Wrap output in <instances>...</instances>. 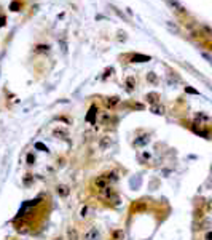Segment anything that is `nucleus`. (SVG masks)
<instances>
[{
  "mask_svg": "<svg viewBox=\"0 0 212 240\" xmlns=\"http://www.w3.org/2000/svg\"><path fill=\"white\" fill-rule=\"evenodd\" d=\"M94 186L99 189V191H102V189H105L109 186V179H107V176L102 175V176H97V178L94 179Z\"/></svg>",
  "mask_w": 212,
  "mask_h": 240,
  "instance_id": "1",
  "label": "nucleus"
},
{
  "mask_svg": "<svg viewBox=\"0 0 212 240\" xmlns=\"http://www.w3.org/2000/svg\"><path fill=\"white\" fill-rule=\"evenodd\" d=\"M99 238H101V232H99L97 227H91L86 232V240H99Z\"/></svg>",
  "mask_w": 212,
  "mask_h": 240,
  "instance_id": "2",
  "label": "nucleus"
},
{
  "mask_svg": "<svg viewBox=\"0 0 212 240\" xmlns=\"http://www.w3.org/2000/svg\"><path fill=\"white\" fill-rule=\"evenodd\" d=\"M96 114H97L96 106H91V109L86 114V122H89L91 125H96Z\"/></svg>",
  "mask_w": 212,
  "mask_h": 240,
  "instance_id": "3",
  "label": "nucleus"
},
{
  "mask_svg": "<svg viewBox=\"0 0 212 240\" xmlns=\"http://www.w3.org/2000/svg\"><path fill=\"white\" fill-rule=\"evenodd\" d=\"M110 146H112V138L110 136H102L101 139H99V147H101V150H107Z\"/></svg>",
  "mask_w": 212,
  "mask_h": 240,
  "instance_id": "4",
  "label": "nucleus"
},
{
  "mask_svg": "<svg viewBox=\"0 0 212 240\" xmlns=\"http://www.w3.org/2000/svg\"><path fill=\"white\" fill-rule=\"evenodd\" d=\"M150 143V135H144V136H139L137 139L134 141V147H142L145 144Z\"/></svg>",
  "mask_w": 212,
  "mask_h": 240,
  "instance_id": "5",
  "label": "nucleus"
},
{
  "mask_svg": "<svg viewBox=\"0 0 212 240\" xmlns=\"http://www.w3.org/2000/svg\"><path fill=\"white\" fill-rule=\"evenodd\" d=\"M131 210H133V211H144V210H147V203H145L144 200H137V202H134V203H133Z\"/></svg>",
  "mask_w": 212,
  "mask_h": 240,
  "instance_id": "6",
  "label": "nucleus"
},
{
  "mask_svg": "<svg viewBox=\"0 0 212 240\" xmlns=\"http://www.w3.org/2000/svg\"><path fill=\"white\" fill-rule=\"evenodd\" d=\"M118 103H120V98H118V96H109V98H105V101H104V104L107 106L109 109L115 107Z\"/></svg>",
  "mask_w": 212,
  "mask_h": 240,
  "instance_id": "7",
  "label": "nucleus"
},
{
  "mask_svg": "<svg viewBox=\"0 0 212 240\" xmlns=\"http://www.w3.org/2000/svg\"><path fill=\"white\" fill-rule=\"evenodd\" d=\"M115 194H116V192H115V189H113V187H110V186H107L105 189H102V191H101V195H102V197H104V199H109V200L113 197Z\"/></svg>",
  "mask_w": 212,
  "mask_h": 240,
  "instance_id": "8",
  "label": "nucleus"
},
{
  "mask_svg": "<svg viewBox=\"0 0 212 240\" xmlns=\"http://www.w3.org/2000/svg\"><path fill=\"white\" fill-rule=\"evenodd\" d=\"M67 238L69 240H78V232L75 227H67Z\"/></svg>",
  "mask_w": 212,
  "mask_h": 240,
  "instance_id": "9",
  "label": "nucleus"
},
{
  "mask_svg": "<svg viewBox=\"0 0 212 240\" xmlns=\"http://www.w3.org/2000/svg\"><path fill=\"white\" fill-rule=\"evenodd\" d=\"M53 136L61 138V139H66V138H67V131L62 130V128H54L53 130Z\"/></svg>",
  "mask_w": 212,
  "mask_h": 240,
  "instance_id": "10",
  "label": "nucleus"
},
{
  "mask_svg": "<svg viewBox=\"0 0 212 240\" xmlns=\"http://www.w3.org/2000/svg\"><path fill=\"white\" fill-rule=\"evenodd\" d=\"M58 194H59V197H67V195L70 194V189H69L67 186L59 184V186H58Z\"/></svg>",
  "mask_w": 212,
  "mask_h": 240,
  "instance_id": "11",
  "label": "nucleus"
},
{
  "mask_svg": "<svg viewBox=\"0 0 212 240\" xmlns=\"http://www.w3.org/2000/svg\"><path fill=\"white\" fill-rule=\"evenodd\" d=\"M147 101H148L152 106L156 104L158 101H160V94H158V93H148V94H147Z\"/></svg>",
  "mask_w": 212,
  "mask_h": 240,
  "instance_id": "12",
  "label": "nucleus"
},
{
  "mask_svg": "<svg viewBox=\"0 0 212 240\" xmlns=\"http://www.w3.org/2000/svg\"><path fill=\"white\" fill-rule=\"evenodd\" d=\"M150 111H152L153 114H156V115H163V114H164V107H163V106L153 104V106H150Z\"/></svg>",
  "mask_w": 212,
  "mask_h": 240,
  "instance_id": "13",
  "label": "nucleus"
},
{
  "mask_svg": "<svg viewBox=\"0 0 212 240\" xmlns=\"http://www.w3.org/2000/svg\"><path fill=\"white\" fill-rule=\"evenodd\" d=\"M147 61H150V56H144V55L133 56V62H147Z\"/></svg>",
  "mask_w": 212,
  "mask_h": 240,
  "instance_id": "14",
  "label": "nucleus"
},
{
  "mask_svg": "<svg viewBox=\"0 0 212 240\" xmlns=\"http://www.w3.org/2000/svg\"><path fill=\"white\" fill-rule=\"evenodd\" d=\"M124 85H126L128 91H133V90H134V86H136V80H134V77H128L126 82H124Z\"/></svg>",
  "mask_w": 212,
  "mask_h": 240,
  "instance_id": "15",
  "label": "nucleus"
},
{
  "mask_svg": "<svg viewBox=\"0 0 212 240\" xmlns=\"http://www.w3.org/2000/svg\"><path fill=\"white\" fill-rule=\"evenodd\" d=\"M166 2H167V5H169V7H172L174 10H177V11H183V8L179 5L177 0H166Z\"/></svg>",
  "mask_w": 212,
  "mask_h": 240,
  "instance_id": "16",
  "label": "nucleus"
},
{
  "mask_svg": "<svg viewBox=\"0 0 212 240\" xmlns=\"http://www.w3.org/2000/svg\"><path fill=\"white\" fill-rule=\"evenodd\" d=\"M123 235H124V234H123V231H120V229L112 232V238H113V240H123Z\"/></svg>",
  "mask_w": 212,
  "mask_h": 240,
  "instance_id": "17",
  "label": "nucleus"
},
{
  "mask_svg": "<svg viewBox=\"0 0 212 240\" xmlns=\"http://www.w3.org/2000/svg\"><path fill=\"white\" fill-rule=\"evenodd\" d=\"M105 176H107L109 182H112V181H113V182H116V181H118V176H116V173H115V171H110V173H107Z\"/></svg>",
  "mask_w": 212,
  "mask_h": 240,
  "instance_id": "18",
  "label": "nucleus"
},
{
  "mask_svg": "<svg viewBox=\"0 0 212 240\" xmlns=\"http://www.w3.org/2000/svg\"><path fill=\"white\" fill-rule=\"evenodd\" d=\"M32 181H34V178H32V175H26V176H24V179H22V182H24V186H27V187H29L30 184H32Z\"/></svg>",
  "mask_w": 212,
  "mask_h": 240,
  "instance_id": "19",
  "label": "nucleus"
},
{
  "mask_svg": "<svg viewBox=\"0 0 212 240\" xmlns=\"http://www.w3.org/2000/svg\"><path fill=\"white\" fill-rule=\"evenodd\" d=\"M35 149H40L42 152H49V150H48V147H46L43 143H35Z\"/></svg>",
  "mask_w": 212,
  "mask_h": 240,
  "instance_id": "20",
  "label": "nucleus"
},
{
  "mask_svg": "<svg viewBox=\"0 0 212 240\" xmlns=\"http://www.w3.org/2000/svg\"><path fill=\"white\" fill-rule=\"evenodd\" d=\"M26 162H27V165H34V162H35V155L30 152V154H27V157H26Z\"/></svg>",
  "mask_w": 212,
  "mask_h": 240,
  "instance_id": "21",
  "label": "nucleus"
},
{
  "mask_svg": "<svg viewBox=\"0 0 212 240\" xmlns=\"http://www.w3.org/2000/svg\"><path fill=\"white\" fill-rule=\"evenodd\" d=\"M147 79H148V82H153V83H158V79H156V75H155V72H148Z\"/></svg>",
  "mask_w": 212,
  "mask_h": 240,
  "instance_id": "22",
  "label": "nucleus"
},
{
  "mask_svg": "<svg viewBox=\"0 0 212 240\" xmlns=\"http://www.w3.org/2000/svg\"><path fill=\"white\" fill-rule=\"evenodd\" d=\"M196 120L198 122H207V115H204V114H196Z\"/></svg>",
  "mask_w": 212,
  "mask_h": 240,
  "instance_id": "23",
  "label": "nucleus"
},
{
  "mask_svg": "<svg viewBox=\"0 0 212 240\" xmlns=\"http://www.w3.org/2000/svg\"><path fill=\"white\" fill-rule=\"evenodd\" d=\"M185 91H187V93H193V94H198V91H196V90H193V88H190V86H187V88H185Z\"/></svg>",
  "mask_w": 212,
  "mask_h": 240,
  "instance_id": "24",
  "label": "nucleus"
},
{
  "mask_svg": "<svg viewBox=\"0 0 212 240\" xmlns=\"http://www.w3.org/2000/svg\"><path fill=\"white\" fill-rule=\"evenodd\" d=\"M61 48H62V51L67 53V43L66 42H61Z\"/></svg>",
  "mask_w": 212,
  "mask_h": 240,
  "instance_id": "25",
  "label": "nucleus"
},
{
  "mask_svg": "<svg viewBox=\"0 0 212 240\" xmlns=\"http://www.w3.org/2000/svg\"><path fill=\"white\" fill-rule=\"evenodd\" d=\"M48 50V47H45V45H40V47H37V51H46Z\"/></svg>",
  "mask_w": 212,
  "mask_h": 240,
  "instance_id": "26",
  "label": "nucleus"
},
{
  "mask_svg": "<svg viewBox=\"0 0 212 240\" xmlns=\"http://www.w3.org/2000/svg\"><path fill=\"white\" fill-rule=\"evenodd\" d=\"M112 71H113V69H112V67H109L107 71H105V74H104V77H102V79H107L109 75H110V72H112Z\"/></svg>",
  "mask_w": 212,
  "mask_h": 240,
  "instance_id": "27",
  "label": "nucleus"
},
{
  "mask_svg": "<svg viewBox=\"0 0 212 240\" xmlns=\"http://www.w3.org/2000/svg\"><path fill=\"white\" fill-rule=\"evenodd\" d=\"M86 213H88V206H86V205H85V206L82 208V216H83V218L86 216Z\"/></svg>",
  "mask_w": 212,
  "mask_h": 240,
  "instance_id": "28",
  "label": "nucleus"
},
{
  "mask_svg": "<svg viewBox=\"0 0 212 240\" xmlns=\"http://www.w3.org/2000/svg\"><path fill=\"white\" fill-rule=\"evenodd\" d=\"M206 240H212V232H209V234H206Z\"/></svg>",
  "mask_w": 212,
  "mask_h": 240,
  "instance_id": "29",
  "label": "nucleus"
},
{
  "mask_svg": "<svg viewBox=\"0 0 212 240\" xmlns=\"http://www.w3.org/2000/svg\"><path fill=\"white\" fill-rule=\"evenodd\" d=\"M54 240H64V238H62V237H58V238H54Z\"/></svg>",
  "mask_w": 212,
  "mask_h": 240,
  "instance_id": "30",
  "label": "nucleus"
}]
</instances>
